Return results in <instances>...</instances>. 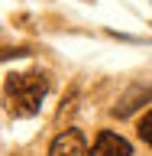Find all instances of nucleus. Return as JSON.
<instances>
[{"label":"nucleus","mask_w":152,"mask_h":156,"mask_svg":"<svg viewBox=\"0 0 152 156\" xmlns=\"http://www.w3.org/2000/svg\"><path fill=\"white\" fill-rule=\"evenodd\" d=\"M46 91H49V78L42 72H19V75L7 78V94L19 114H36L42 107Z\"/></svg>","instance_id":"f257e3e1"},{"label":"nucleus","mask_w":152,"mask_h":156,"mask_svg":"<svg viewBox=\"0 0 152 156\" xmlns=\"http://www.w3.org/2000/svg\"><path fill=\"white\" fill-rule=\"evenodd\" d=\"M49 156H87V143H84V133L81 130H62V133L52 140L49 146Z\"/></svg>","instance_id":"f03ea898"},{"label":"nucleus","mask_w":152,"mask_h":156,"mask_svg":"<svg viewBox=\"0 0 152 156\" xmlns=\"http://www.w3.org/2000/svg\"><path fill=\"white\" fill-rule=\"evenodd\" d=\"M91 156H133V146L113 130H100L91 146Z\"/></svg>","instance_id":"7ed1b4c3"},{"label":"nucleus","mask_w":152,"mask_h":156,"mask_svg":"<svg viewBox=\"0 0 152 156\" xmlns=\"http://www.w3.org/2000/svg\"><path fill=\"white\" fill-rule=\"evenodd\" d=\"M139 98H152V88H133V91H130V94L123 98V101H120V104H117V117H126V114H133L136 107H139Z\"/></svg>","instance_id":"20e7f679"},{"label":"nucleus","mask_w":152,"mask_h":156,"mask_svg":"<svg viewBox=\"0 0 152 156\" xmlns=\"http://www.w3.org/2000/svg\"><path fill=\"white\" fill-rule=\"evenodd\" d=\"M139 136H143L146 143L152 146V111H149V114L143 117V120H139Z\"/></svg>","instance_id":"39448f33"}]
</instances>
